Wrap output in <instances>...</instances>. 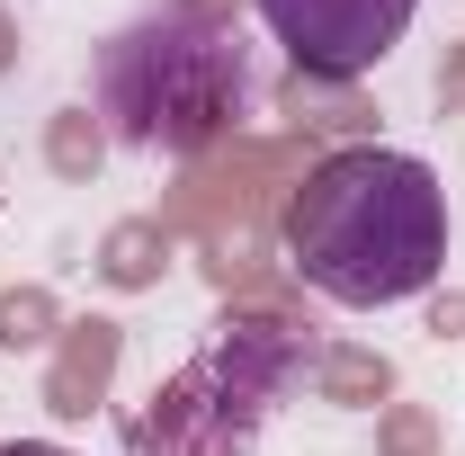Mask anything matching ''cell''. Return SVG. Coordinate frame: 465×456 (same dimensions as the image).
Wrapping results in <instances>:
<instances>
[{
	"instance_id": "3",
	"label": "cell",
	"mask_w": 465,
	"mask_h": 456,
	"mask_svg": "<svg viewBox=\"0 0 465 456\" xmlns=\"http://www.w3.org/2000/svg\"><path fill=\"white\" fill-rule=\"evenodd\" d=\"M251 9L287 45L295 72H313V81H367L376 63L403 45L420 0H251Z\"/></svg>"
},
{
	"instance_id": "2",
	"label": "cell",
	"mask_w": 465,
	"mask_h": 456,
	"mask_svg": "<svg viewBox=\"0 0 465 456\" xmlns=\"http://www.w3.org/2000/svg\"><path fill=\"white\" fill-rule=\"evenodd\" d=\"M99 108L143 153H197L242 108V63L215 36V18L162 9V18L125 27L108 55H99Z\"/></svg>"
},
{
	"instance_id": "4",
	"label": "cell",
	"mask_w": 465,
	"mask_h": 456,
	"mask_svg": "<svg viewBox=\"0 0 465 456\" xmlns=\"http://www.w3.org/2000/svg\"><path fill=\"white\" fill-rule=\"evenodd\" d=\"M0 456H63V448H54V439H9Z\"/></svg>"
},
{
	"instance_id": "1",
	"label": "cell",
	"mask_w": 465,
	"mask_h": 456,
	"mask_svg": "<svg viewBox=\"0 0 465 456\" xmlns=\"http://www.w3.org/2000/svg\"><path fill=\"white\" fill-rule=\"evenodd\" d=\"M287 260L313 295L349 313L411 304L448 269V188L420 153H394V144L322 153L287 197Z\"/></svg>"
}]
</instances>
